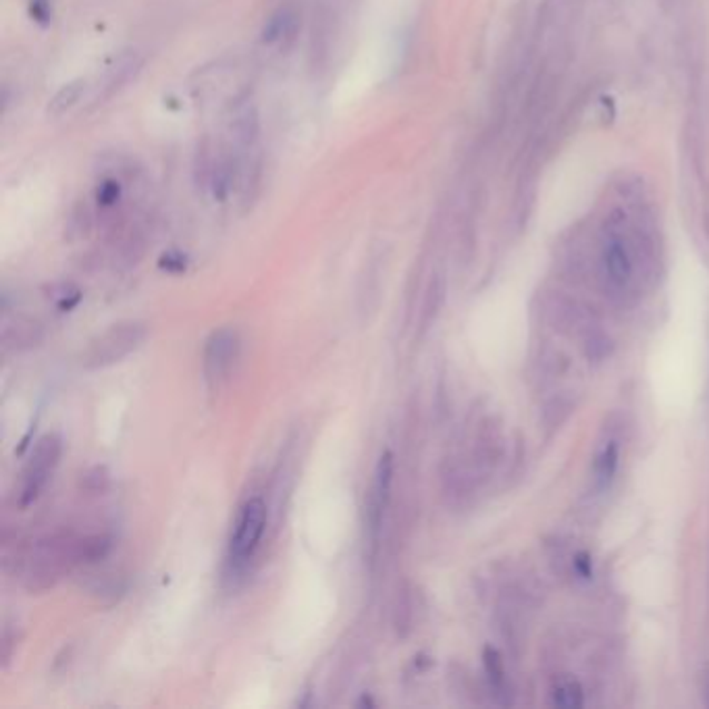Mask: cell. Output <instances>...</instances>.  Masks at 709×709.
Listing matches in <instances>:
<instances>
[{
  "instance_id": "cell-9",
  "label": "cell",
  "mask_w": 709,
  "mask_h": 709,
  "mask_svg": "<svg viewBox=\"0 0 709 709\" xmlns=\"http://www.w3.org/2000/svg\"><path fill=\"white\" fill-rule=\"evenodd\" d=\"M42 338V329L35 320L17 319L3 331V348L5 352H24L34 348Z\"/></svg>"
},
{
  "instance_id": "cell-1",
  "label": "cell",
  "mask_w": 709,
  "mask_h": 709,
  "mask_svg": "<svg viewBox=\"0 0 709 709\" xmlns=\"http://www.w3.org/2000/svg\"><path fill=\"white\" fill-rule=\"evenodd\" d=\"M75 566H80V537L64 528L50 533L21 562L24 586L32 596H40L56 586Z\"/></svg>"
},
{
  "instance_id": "cell-13",
  "label": "cell",
  "mask_w": 709,
  "mask_h": 709,
  "mask_svg": "<svg viewBox=\"0 0 709 709\" xmlns=\"http://www.w3.org/2000/svg\"><path fill=\"white\" fill-rule=\"evenodd\" d=\"M551 704L564 709L583 707L585 704L583 686H580L576 680H562V683L551 691Z\"/></svg>"
},
{
  "instance_id": "cell-2",
  "label": "cell",
  "mask_w": 709,
  "mask_h": 709,
  "mask_svg": "<svg viewBox=\"0 0 709 709\" xmlns=\"http://www.w3.org/2000/svg\"><path fill=\"white\" fill-rule=\"evenodd\" d=\"M148 338V327L140 320H125L113 325L90 341L82 354V367L85 370L109 369L113 364L125 360Z\"/></svg>"
},
{
  "instance_id": "cell-15",
  "label": "cell",
  "mask_w": 709,
  "mask_h": 709,
  "mask_svg": "<svg viewBox=\"0 0 709 709\" xmlns=\"http://www.w3.org/2000/svg\"><path fill=\"white\" fill-rule=\"evenodd\" d=\"M393 625H396V630L399 636H406L408 630H410L412 625V601L408 591H402V596H398V604H396V614H393Z\"/></svg>"
},
{
  "instance_id": "cell-11",
  "label": "cell",
  "mask_w": 709,
  "mask_h": 709,
  "mask_svg": "<svg viewBox=\"0 0 709 709\" xmlns=\"http://www.w3.org/2000/svg\"><path fill=\"white\" fill-rule=\"evenodd\" d=\"M84 92H85V82L84 80H75V82L64 84L63 88L56 92L53 98H50V103H48V114H50V117H63L64 113L74 109V106L82 100Z\"/></svg>"
},
{
  "instance_id": "cell-22",
  "label": "cell",
  "mask_w": 709,
  "mask_h": 709,
  "mask_svg": "<svg viewBox=\"0 0 709 709\" xmlns=\"http://www.w3.org/2000/svg\"><path fill=\"white\" fill-rule=\"evenodd\" d=\"M575 568H576V575H578V576L589 578V576L593 575V564H591V560H589V556H586V554L576 556Z\"/></svg>"
},
{
  "instance_id": "cell-20",
  "label": "cell",
  "mask_w": 709,
  "mask_h": 709,
  "mask_svg": "<svg viewBox=\"0 0 709 709\" xmlns=\"http://www.w3.org/2000/svg\"><path fill=\"white\" fill-rule=\"evenodd\" d=\"M159 267L162 271H167V273H183V271L188 269V258H185L182 252L171 250V252L161 256Z\"/></svg>"
},
{
  "instance_id": "cell-8",
  "label": "cell",
  "mask_w": 709,
  "mask_h": 709,
  "mask_svg": "<svg viewBox=\"0 0 709 709\" xmlns=\"http://www.w3.org/2000/svg\"><path fill=\"white\" fill-rule=\"evenodd\" d=\"M633 258H630L626 241L620 235H610L604 246V271L615 288H625L633 277Z\"/></svg>"
},
{
  "instance_id": "cell-17",
  "label": "cell",
  "mask_w": 709,
  "mask_h": 709,
  "mask_svg": "<svg viewBox=\"0 0 709 709\" xmlns=\"http://www.w3.org/2000/svg\"><path fill=\"white\" fill-rule=\"evenodd\" d=\"M82 487L88 493H104L109 489V472L104 467L90 468L85 475H82Z\"/></svg>"
},
{
  "instance_id": "cell-19",
  "label": "cell",
  "mask_w": 709,
  "mask_h": 709,
  "mask_svg": "<svg viewBox=\"0 0 709 709\" xmlns=\"http://www.w3.org/2000/svg\"><path fill=\"white\" fill-rule=\"evenodd\" d=\"M30 3V17L35 24L46 27L53 21V0H27Z\"/></svg>"
},
{
  "instance_id": "cell-3",
  "label": "cell",
  "mask_w": 709,
  "mask_h": 709,
  "mask_svg": "<svg viewBox=\"0 0 709 709\" xmlns=\"http://www.w3.org/2000/svg\"><path fill=\"white\" fill-rule=\"evenodd\" d=\"M63 456V441L56 433L42 435L32 449L27 464L24 468V478H21L19 501L21 506L27 507L34 504L44 489L46 483L53 478L56 467H59Z\"/></svg>"
},
{
  "instance_id": "cell-6",
  "label": "cell",
  "mask_w": 709,
  "mask_h": 709,
  "mask_svg": "<svg viewBox=\"0 0 709 709\" xmlns=\"http://www.w3.org/2000/svg\"><path fill=\"white\" fill-rule=\"evenodd\" d=\"M391 481H393V456L391 451H385L377 462L375 478H372L370 496H369V507H367V527H369L367 531H369V543L372 546V549H377L385 510L387 506H389Z\"/></svg>"
},
{
  "instance_id": "cell-16",
  "label": "cell",
  "mask_w": 709,
  "mask_h": 709,
  "mask_svg": "<svg viewBox=\"0 0 709 709\" xmlns=\"http://www.w3.org/2000/svg\"><path fill=\"white\" fill-rule=\"evenodd\" d=\"M121 193H123V190H121V183L117 179H104L96 190V202L98 206H103V209H111V206H114L121 200Z\"/></svg>"
},
{
  "instance_id": "cell-7",
  "label": "cell",
  "mask_w": 709,
  "mask_h": 709,
  "mask_svg": "<svg viewBox=\"0 0 709 709\" xmlns=\"http://www.w3.org/2000/svg\"><path fill=\"white\" fill-rule=\"evenodd\" d=\"M300 27V13L293 5H281L275 13H271L269 19L264 21L261 32L262 44L267 46H288L293 42Z\"/></svg>"
},
{
  "instance_id": "cell-21",
  "label": "cell",
  "mask_w": 709,
  "mask_h": 709,
  "mask_svg": "<svg viewBox=\"0 0 709 709\" xmlns=\"http://www.w3.org/2000/svg\"><path fill=\"white\" fill-rule=\"evenodd\" d=\"M15 645H17V633L11 626H6L3 630V636H0V657H3V665H9Z\"/></svg>"
},
{
  "instance_id": "cell-23",
  "label": "cell",
  "mask_w": 709,
  "mask_h": 709,
  "mask_svg": "<svg viewBox=\"0 0 709 709\" xmlns=\"http://www.w3.org/2000/svg\"><path fill=\"white\" fill-rule=\"evenodd\" d=\"M358 705H370V707H375V704H372V701H370L369 697H362V701H360V704H358Z\"/></svg>"
},
{
  "instance_id": "cell-5",
  "label": "cell",
  "mask_w": 709,
  "mask_h": 709,
  "mask_svg": "<svg viewBox=\"0 0 709 709\" xmlns=\"http://www.w3.org/2000/svg\"><path fill=\"white\" fill-rule=\"evenodd\" d=\"M240 356V335L231 327L217 329L206 340L202 369L209 385L219 387L231 372L233 364L238 362Z\"/></svg>"
},
{
  "instance_id": "cell-10",
  "label": "cell",
  "mask_w": 709,
  "mask_h": 709,
  "mask_svg": "<svg viewBox=\"0 0 709 709\" xmlns=\"http://www.w3.org/2000/svg\"><path fill=\"white\" fill-rule=\"evenodd\" d=\"M140 67H142V59L135 53H127V54L121 56L117 64H114V67L111 69L109 77H106L104 96H111L119 88H123V85L132 80L135 74H138Z\"/></svg>"
},
{
  "instance_id": "cell-12",
  "label": "cell",
  "mask_w": 709,
  "mask_h": 709,
  "mask_svg": "<svg viewBox=\"0 0 709 709\" xmlns=\"http://www.w3.org/2000/svg\"><path fill=\"white\" fill-rule=\"evenodd\" d=\"M113 547L109 535H88L80 537V566H92L103 562Z\"/></svg>"
},
{
  "instance_id": "cell-18",
  "label": "cell",
  "mask_w": 709,
  "mask_h": 709,
  "mask_svg": "<svg viewBox=\"0 0 709 709\" xmlns=\"http://www.w3.org/2000/svg\"><path fill=\"white\" fill-rule=\"evenodd\" d=\"M485 670L491 684L496 686V689H501V686H504V665H501V657L497 651L491 647L485 649Z\"/></svg>"
},
{
  "instance_id": "cell-4",
  "label": "cell",
  "mask_w": 709,
  "mask_h": 709,
  "mask_svg": "<svg viewBox=\"0 0 709 709\" xmlns=\"http://www.w3.org/2000/svg\"><path fill=\"white\" fill-rule=\"evenodd\" d=\"M267 528V504L261 497L248 499L241 506L235 522V531L229 543V564L235 572L243 570L256 554Z\"/></svg>"
},
{
  "instance_id": "cell-14",
  "label": "cell",
  "mask_w": 709,
  "mask_h": 709,
  "mask_svg": "<svg viewBox=\"0 0 709 709\" xmlns=\"http://www.w3.org/2000/svg\"><path fill=\"white\" fill-rule=\"evenodd\" d=\"M618 446L615 443H610V446L601 449L596 460V478L599 487H607L612 483L615 470H618Z\"/></svg>"
}]
</instances>
